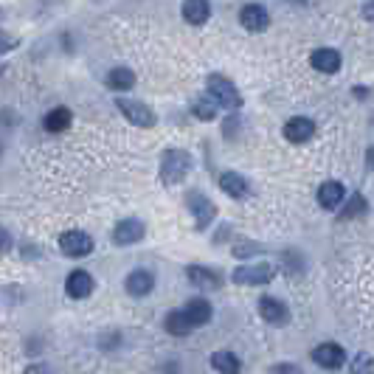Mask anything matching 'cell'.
Segmentation results:
<instances>
[{
    "label": "cell",
    "instance_id": "f1b7e54d",
    "mask_svg": "<svg viewBox=\"0 0 374 374\" xmlns=\"http://www.w3.org/2000/svg\"><path fill=\"white\" fill-rule=\"evenodd\" d=\"M9 248H12V237H9V231H6V228H0V254L9 251Z\"/></svg>",
    "mask_w": 374,
    "mask_h": 374
},
{
    "label": "cell",
    "instance_id": "83f0119b",
    "mask_svg": "<svg viewBox=\"0 0 374 374\" xmlns=\"http://www.w3.org/2000/svg\"><path fill=\"white\" fill-rule=\"evenodd\" d=\"M17 45V40L15 37H9L6 31H0V54H3V51H12Z\"/></svg>",
    "mask_w": 374,
    "mask_h": 374
},
{
    "label": "cell",
    "instance_id": "5b68a950",
    "mask_svg": "<svg viewBox=\"0 0 374 374\" xmlns=\"http://www.w3.org/2000/svg\"><path fill=\"white\" fill-rule=\"evenodd\" d=\"M273 273H276L273 265H242L231 273V281L240 287H259V284H267Z\"/></svg>",
    "mask_w": 374,
    "mask_h": 374
},
{
    "label": "cell",
    "instance_id": "8992f818",
    "mask_svg": "<svg viewBox=\"0 0 374 374\" xmlns=\"http://www.w3.org/2000/svg\"><path fill=\"white\" fill-rule=\"evenodd\" d=\"M59 251L65 256H70V259H82V256H88L93 251V240L85 231H65L59 237Z\"/></svg>",
    "mask_w": 374,
    "mask_h": 374
},
{
    "label": "cell",
    "instance_id": "4dcf8cb0",
    "mask_svg": "<svg viewBox=\"0 0 374 374\" xmlns=\"http://www.w3.org/2000/svg\"><path fill=\"white\" fill-rule=\"evenodd\" d=\"M26 374H51V368L40 363V366H29V368H26Z\"/></svg>",
    "mask_w": 374,
    "mask_h": 374
},
{
    "label": "cell",
    "instance_id": "52a82bcc",
    "mask_svg": "<svg viewBox=\"0 0 374 374\" xmlns=\"http://www.w3.org/2000/svg\"><path fill=\"white\" fill-rule=\"evenodd\" d=\"M143 237H146V226H143L141 219H135V217L121 219L118 226H116V231H113V242H116L118 248L138 245V242H143Z\"/></svg>",
    "mask_w": 374,
    "mask_h": 374
},
{
    "label": "cell",
    "instance_id": "2e32d148",
    "mask_svg": "<svg viewBox=\"0 0 374 374\" xmlns=\"http://www.w3.org/2000/svg\"><path fill=\"white\" fill-rule=\"evenodd\" d=\"M310 65L321 73H338L341 70V54L335 48H318L310 54Z\"/></svg>",
    "mask_w": 374,
    "mask_h": 374
},
{
    "label": "cell",
    "instance_id": "7402d4cb",
    "mask_svg": "<svg viewBox=\"0 0 374 374\" xmlns=\"http://www.w3.org/2000/svg\"><path fill=\"white\" fill-rule=\"evenodd\" d=\"M135 85V73L130 68H113L107 73V88L110 91H130Z\"/></svg>",
    "mask_w": 374,
    "mask_h": 374
},
{
    "label": "cell",
    "instance_id": "ba28073f",
    "mask_svg": "<svg viewBox=\"0 0 374 374\" xmlns=\"http://www.w3.org/2000/svg\"><path fill=\"white\" fill-rule=\"evenodd\" d=\"M313 360L321 366V368H341L343 363H346V352H343V346L341 343H332V341H327V343H318L315 349H313Z\"/></svg>",
    "mask_w": 374,
    "mask_h": 374
},
{
    "label": "cell",
    "instance_id": "1f68e13d",
    "mask_svg": "<svg viewBox=\"0 0 374 374\" xmlns=\"http://www.w3.org/2000/svg\"><path fill=\"white\" fill-rule=\"evenodd\" d=\"M366 166H368V169L374 172V146H371V149H368V153H366Z\"/></svg>",
    "mask_w": 374,
    "mask_h": 374
},
{
    "label": "cell",
    "instance_id": "ffe728a7",
    "mask_svg": "<svg viewBox=\"0 0 374 374\" xmlns=\"http://www.w3.org/2000/svg\"><path fill=\"white\" fill-rule=\"evenodd\" d=\"M70 121H73V116H70V110L68 107H54L45 118H42V127L48 130V132H65L68 127H70Z\"/></svg>",
    "mask_w": 374,
    "mask_h": 374
},
{
    "label": "cell",
    "instance_id": "8fae6325",
    "mask_svg": "<svg viewBox=\"0 0 374 374\" xmlns=\"http://www.w3.org/2000/svg\"><path fill=\"white\" fill-rule=\"evenodd\" d=\"M186 276H189V281H192L194 287H200V290H219V287H222V276H219L217 270L205 267V265H189V267H186Z\"/></svg>",
    "mask_w": 374,
    "mask_h": 374
},
{
    "label": "cell",
    "instance_id": "7a4b0ae2",
    "mask_svg": "<svg viewBox=\"0 0 374 374\" xmlns=\"http://www.w3.org/2000/svg\"><path fill=\"white\" fill-rule=\"evenodd\" d=\"M208 96L222 110H240L242 107V93L237 91V85L226 77H219V73H211L208 77Z\"/></svg>",
    "mask_w": 374,
    "mask_h": 374
},
{
    "label": "cell",
    "instance_id": "484cf974",
    "mask_svg": "<svg viewBox=\"0 0 374 374\" xmlns=\"http://www.w3.org/2000/svg\"><path fill=\"white\" fill-rule=\"evenodd\" d=\"M349 371L352 374H374V357L368 352H357L349 363Z\"/></svg>",
    "mask_w": 374,
    "mask_h": 374
},
{
    "label": "cell",
    "instance_id": "d4e9b609",
    "mask_svg": "<svg viewBox=\"0 0 374 374\" xmlns=\"http://www.w3.org/2000/svg\"><path fill=\"white\" fill-rule=\"evenodd\" d=\"M217 110H219V107H217V102H214L211 96H200V99L192 104V113H194L200 121H214V118H217Z\"/></svg>",
    "mask_w": 374,
    "mask_h": 374
},
{
    "label": "cell",
    "instance_id": "9c48e42d",
    "mask_svg": "<svg viewBox=\"0 0 374 374\" xmlns=\"http://www.w3.org/2000/svg\"><path fill=\"white\" fill-rule=\"evenodd\" d=\"M259 315H262L267 324H273V327H281V324L290 321L287 304L279 302V298H273V295H262V298H259Z\"/></svg>",
    "mask_w": 374,
    "mask_h": 374
},
{
    "label": "cell",
    "instance_id": "f546056e",
    "mask_svg": "<svg viewBox=\"0 0 374 374\" xmlns=\"http://www.w3.org/2000/svg\"><path fill=\"white\" fill-rule=\"evenodd\" d=\"M259 248L256 245H237L234 248V256H248V254H256Z\"/></svg>",
    "mask_w": 374,
    "mask_h": 374
},
{
    "label": "cell",
    "instance_id": "e0dca14e",
    "mask_svg": "<svg viewBox=\"0 0 374 374\" xmlns=\"http://www.w3.org/2000/svg\"><path fill=\"white\" fill-rule=\"evenodd\" d=\"M217 183H219L222 192H226L228 197H234V200H242V197L248 194V183H245V178L237 175V172H222V175L217 178Z\"/></svg>",
    "mask_w": 374,
    "mask_h": 374
},
{
    "label": "cell",
    "instance_id": "4316f807",
    "mask_svg": "<svg viewBox=\"0 0 374 374\" xmlns=\"http://www.w3.org/2000/svg\"><path fill=\"white\" fill-rule=\"evenodd\" d=\"M270 374H304V371L298 368L295 363H276V366L270 368Z\"/></svg>",
    "mask_w": 374,
    "mask_h": 374
},
{
    "label": "cell",
    "instance_id": "cb8c5ba5",
    "mask_svg": "<svg viewBox=\"0 0 374 374\" xmlns=\"http://www.w3.org/2000/svg\"><path fill=\"white\" fill-rule=\"evenodd\" d=\"M366 211H368L366 197H363V194H354V197H349V200H346V205L341 208V214H338V217L346 222V219H360Z\"/></svg>",
    "mask_w": 374,
    "mask_h": 374
},
{
    "label": "cell",
    "instance_id": "277c9868",
    "mask_svg": "<svg viewBox=\"0 0 374 374\" xmlns=\"http://www.w3.org/2000/svg\"><path fill=\"white\" fill-rule=\"evenodd\" d=\"M116 107L135 127H155V121H158L155 113H153V107H146L143 102H135V99H116Z\"/></svg>",
    "mask_w": 374,
    "mask_h": 374
},
{
    "label": "cell",
    "instance_id": "30bf717a",
    "mask_svg": "<svg viewBox=\"0 0 374 374\" xmlns=\"http://www.w3.org/2000/svg\"><path fill=\"white\" fill-rule=\"evenodd\" d=\"M315 135V121L313 118H304V116H295L284 124V138L290 143H307L310 138Z\"/></svg>",
    "mask_w": 374,
    "mask_h": 374
},
{
    "label": "cell",
    "instance_id": "9a60e30c",
    "mask_svg": "<svg viewBox=\"0 0 374 374\" xmlns=\"http://www.w3.org/2000/svg\"><path fill=\"white\" fill-rule=\"evenodd\" d=\"M343 200H346V192H343V183H341V180H327V183H321V189H318V205H321V208L332 211V208H338Z\"/></svg>",
    "mask_w": 374,
    "mask_h": 374
},
{
    "label": "cell",
    "instance_id": "6da1fadb",
    "mask_svg": "<svg viewBox=\"0 0 374 374\" xmlns=\"http://www.w3.org/2000/svg\"><path fill=\"white\" fill-rule=\"evenodd\" d=\"M192 172V155L186 149H169L164 153V161H161V180L166 186H178L189 178Z\"/></svg>",
    "mask_w": 374,
    "mask_h": 374
},
{
    "label": "cell",
    "instance_id": "7c38bea8",
    "mask_svg": "<svg viewBox=\"0 0 374 374\" xmlns=\"http://www.w3.org/2000/svg\"><path fill=\"white\" fill-rule=\"evenodd\" d=\"M124 287H127L130 295L143 298V295H149V293L155 290V276L149 273V270H132V273H127Z\"/></svg>",
    "mask_w": 374,
    "mask_h": 374
},
{
    "label": "cell",
    "instance_id": "4fadbf2b",
    "mask_svg": "<svg viewBox=\"0 0 374 374\" xmlns=\"http://www.w3.org/2000/svg\"><path fill=\"white\" fill-rule=\"evenodd\" d=\"M65 293H68L70 298H88V295L93 293V276L85 273V270L68 273V279H65Z\"/></svg>",
    "mask_w": 374,
    "mask_h": 374
},
{
    "label": "cell",
    "instance_id": "5bb4252c",
    "mask_svg": "<svg viewBox=\"0 0 374 374\" xmlns=\"http://www.w3.org/2000/svg\"><path fill=\"white\" fill-rule=\"evenodd\" d=\"M240 23L248 29V31H265L267 29V23H270V17H267V12H265V6H259V3H248V6H242V12H240Z\"/></svg>",
    "mask_w": 374,
    "mask_h": 374
},
{
    "label": "cell",
    "instance_id": "603a6c76",
    "mask_svg": "<svg viewBox=\"0 0 374 374\" xmlns=\"http://www.w3.org/2000/svg\"><path fill=\"white\" fill-rule=\"evenodd\" d=\"M192 329H194V327H192V321L186 318L183 310H175V313L166 315V332H169V335H175V338H186Z\"/></svg>",
    "mask_w": 374,
    "mask_h": 374
},
{
    "label": "cell",
    "instance_id": "3957f363",
    "mask_svg": "<svg viewBox=\"0 0 374 374\" xmlns=\"http://www.w3.org/2000/svg\"><path fill=\"white\" fill-rule=\"evenodd\" d=\"M186 205H189V211H192V217H194V228H197V231H205L211 222L217 219V205H214L203 192H192V194L186 197Z\"/></svg>",
    "mask_w": 374,
    "mask_h": 374
},
{
    "label": "cell",
    "instance_id": "44dd1931",
    "mask_svg": "<svg viewBox=\"0 0 374 374\" xmlns=\"http://www.w3.org/2000/svg\"><path fill=\"white\" fill-rule=\"evenodd\" d=\"M211 368L219 371V374H240L242 363L234 352H214L211 354Z\"/></svg>",
    "mask_w": 374,
    "mask_h": 374
},
{
    "label": "cell",
    "instance_id": "d6a6232c",
    "mask_svg": "<svg viewBox=\"0 0 374 374\" xmlns=\"http://www.w3.org/2000/svg\"><path fill=\"white\" fill-rule=\"evenodd\" d=\"M295 3H302V0H295Z\"/></svg>",
    "mask_w": 374,
    "mask_h": 374
},
{
    "label": "cell",
    "instance_id": "ac0fdd59",
    "mask_svg": "<svg viewBox=\"0 0 374 374\" xmlns=\"http://www.w3.org/2000/svg\"><path fill=\"white\" fill-rule=\"evenodd\" d=\"M211 15L208 0H183V20L192 26H203Z\"/></svg>",
    "mask_w": 374,
    "mask_h": 374
},
{
    "label": "cell",
    "instance_id": "d6986e66",
    "mask_svg": "<svg viewBox=\"0 0 374 374\" xmlns=\"http://www.w3.org/2000/svg\"><path fill=\"white\" fill-rule=\"evenodd\" d=\"M186 318L192 321V327H203L211 321V304L205 302V298H192V302L183 307Z\"/></svg>",
    "mask_w": 374,
    "mask_h": 374
}]
</instances>
